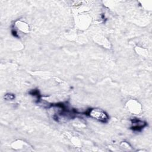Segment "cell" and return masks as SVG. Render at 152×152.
<instances>
[{
	"label": "cell",
	"instance_id": "1",
	"mask_svg": "<svg viewBox=\"0 0 152 152\" xmlns=\"http://www.w3.org/2000/svg\"><path fill=\"white\" fill-rule=\"evenodd\" d=\"M86 113L91 118L97 120L101 122L105 123L109 119V116L102 109H91L88 110L86 112Z\"/></svg>",
	"mask_w": 152,
	"mask_h": 152
},
{
	"label": "cell",
	"instance_id": "2",
	"mask_svg": "<svg viewBox=\"0 0 152 152\" xmlns=\"http://www.w3.org/2000/svg\"><path fill=\"white\" fill-rule=\"evenodd\" d=\"M131 121L132 124L131 129H132L134 131H140L146 125L145 122L140 121L138 119H133L131 120Z\"/></svg>",
	"mask_w": 152,
	"mask_h": 152
},
{
	"label": "cell",
	"instance_id": "3",
	"mask_svg": "<svg viewBox=\"0 0 152 152\" xmlns=\"http://www.w3.org/2000/svg\"><path fill=\"white\" fill-rule=\"evenodd\" d=\"M4 98L7 100H13L15 98V96L12 94H7L5 95Z\"/></svg>",
	"mask_w": 152,
	"mask_h": 152
}]
</instances>
